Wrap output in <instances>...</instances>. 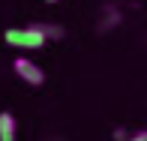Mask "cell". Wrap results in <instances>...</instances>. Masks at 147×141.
<instances>
[{"mask_svg": "<svg viewBox=\"0 0 147 141\" xmlns=\"http://www.w3.org/2000/svg\"><path fill=\"white\" fill-rule=\"evenodd\" d=\"M3 39H6V45L24 48V51H39V48H45V42H48L33 24H27V27H9L3 33Z\"/></svg>", "mask_w": 147, "mask_h": 141, "instance_id": "obj_1", "label": "cell"}, {"mask_svg": "<svg viewBox=\"0 0 147 141\" xmlns=\"http://www.w3.org/2000/svg\"><path fill=\"white\" fill-rule=\"evenodd\" d=\"M12 69H15V75L21 78L24 84H30V87H42V84H45L42 66H36V63H33V60H27V57H15Z\"/></svg>", "mask_w": 147, "mask_h": 141, "instance_id": "obj_2", "label": "cell"}, {"mask_svg": "<svg viewBox=\"0 0 147 141\" xmlns=\"http://www.w3.org/2000/svg\"><path fill=\"white\" fill-rule=\"evenodd\" d=\"M0 141H18V123L9 111H0Z\"/></svg>", "mask_w": 147, "mask_h": 141, "instance_id": "obj_3", "label": "cell"}, {"mask_svg": "<svg viewBox=\"0 0 147 141\" xmlns=\"http://www.w3.org/2000/svg\"><path fill=\"white\" fill-rule=\"evenodd\" d=\"M117 21H120V12H117V9H111V6L102 12V15H99V27H102V30L117 27Z\"/></svg>", "mask_w": 147, "mask_h": 141, "instance_id": "obj_4", "label": "cell"}, {"mask_svg": "<svg viewBox=\"0 0 147 141\" xmlns=\"http://www.w3.org/2000/svg\"><path fill=\"white\" fill-rule=\"evenodd\" d=\"M33 27H36L39 33H42V36L45 39H60V36H63V27H57V24H33Z\"/></svg>", "mask_w": 147, "mask_h": 141, "instance_id": "obj_5", "label": "cell"}, {"mask_svg": "<svg viewBox=\"0 0 147 141\" xmlns=\"http://www.w3.org/2000/svg\"><path fill=\"white\" fill-rule=\"evenodd\" d=\"M129 141H147V129H138V132H132Z\"/></svg>", "mask_w": 147, "mask_h": 141, "instance_id": "obj_6", "label": "cell"}, {"mask_svg": "<svg viewBox=\"0 0 147 141\" xmlns=\"http://www.w3.org/2000/svg\"><path fill=\"white\" fill-rule=\"evenodd\" d=\"M114 141H129V132L126 129H114Z\"/></svg>", "mask_w": 147, "mask_h": 141, "instance_id": "obj_7", "label": "cell"}, {"mask_svg": "<svg viewBox=\"0 0 147 141\" xmlns=\"http://www.w3.org/2000/svg\"><path fill=\"white\" fill-rule=\"evenodd\" d=\"M45 3H60V0H45Z\"/></svg>", "mask_w": 147, "mask_h": 141, "instance_id": "obj_8", "label": "cell"}]
</instances>
